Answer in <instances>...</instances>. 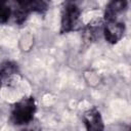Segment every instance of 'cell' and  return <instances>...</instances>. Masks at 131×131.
<instances>
[{"instance_id":"cell-2","label":"cell","mask_w":131,"mask_h":131,"mask_svg":"<svg viewBox=\"0 0 131 131\" xmlns=\"http://www.w3.org/2000/svg\"><path fill=\"white\" fill-rule=\"evenodd\" d=\"M80 9L74 3L68 4L61 13V20H60V33H69L73 31L79 23L80 19Z\"/></svg>"},{"instance_id":"cell-4","label":"cell","mask_w":131,"mask_h":131,"mask_svg":"<svg viewBox=\"0 0 131 131\" xmlns=\"http://www.w3.org/2000/svg\"><path fill=\"white\" fill-rule=\"evenodd\" d=\"M18 74V67L15 62L6 60L0 63V88L10 85Z\"/></svg>"},{"instance_id":"cell-8","label":"cell","mask_w":131,"mask_h":131,"mask_svg":"<svg viewBox=\"0 0 131 131\" xmlns=\"http://www.w3.org/2000/svg\"><path fill=\"white\" fill-rule=\"evenodd\" d=\"M29 12H44L47 10L50 0H24Z\"/></svg>"},{"instance_id":"cell-1","label":"cell","mask_w":131,"mask_h":131,"mask_svg":"<svg viewBox=\"0 0 131 131\" xmlns=\"http://www.w3.org/2000/svg\"><path fill=\"white\" fill-rule=\"evenodd\" d=\"M37 105L34 97H23L15 102L10 112V120L14 125H27L32 122Z\"/></svg>"},{"instance_id":"cell-9","label":"cell","mask_w":131,"mask_h":131,"mask_svg":"<svg viewBox=\"0 0 131 131\" xmlns=\"http://www.w3.org/2000/svg\"><path fill=\"white\" fill-rule=\"evenodd\" d=\"M71 1H76V0H71Z\"/></svg>"},{"instance_id":"cell-3","label":"cell","mask_w":131,"mask_h":131,"mask_svg":"<svg viewBox=\"0 0 131 131\" xmlns=\"http://www.w3.org/2000/svg\"><path fill=\"white\" fill-rule=\"evenodd\" d=\"M102 33L104 39L110 44L118 43L124 36L125 33V24L122 21L112 20V21H104Z\"/></svg>"},{"instance_id":"cell-7","label":"cell","mask_w":131,"mask_h":131,"mask_svg":"<svg viewBox=\"0 0 131 131\" xmlns=\"http://www.w3.org/2000/svg\"><path fill=\"white\" fill-rule=\"evenodd\" d=\"M16 0H0V24H5L15 13Z\"/></svg>"},{"instance_id":"cell-6","label":"cell","mask_w":131,"mask_h":131,"mask_svg":"<svg viewBox=\"0 0 131 131\" xmlns=\"http://www.w3.org/2000/svg\"><path fill=\"white\" fill-rule=\"evenodd\" d=\"M128 6V0H110L104 11V21L117 20V17L122 14Z\"/></svg>"},{"instance_id":"cell-5","label":"cell","mask_w":131,"mask_h":131,"mask_svg":"<svg viewBox=\"0 0 131 131\" xmlns=\"http://www.w3.org/2000/svg\"><path fill=\"white\" fill-rule=\"evenodd\" d=\"M83 122L87 130L90 131H98L103 130V121L99 111L95 107L86 111L83 115Z\"/></svg>"}]
</instances>
